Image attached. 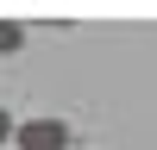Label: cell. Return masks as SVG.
I'll return each instance as SVG.
<instances>
[{"label":"cell","mask_w":157,"mask_h":150,"mask_svg":"<svg viewBox=\"0 0 157 150\" xmlns=\"http://www.w3.org/2000/svg\"><path fill=\"white\" fill-rule=\"evenodd\" d=\"M75 131L69 119H57V112H38V119H19V131H13V150H69Z\"/></svg>","instance_id":"obj_1"},{"label":"cell","mask_w":157,"mask_h":150,"mask_svg":"<svg viewBox=\"0 0 157 150\" xmlns=\"http://www.w3.org/2000/svg\"><path fill=\"white\" fill-rule=\"evenodd\" d=\"M25 38H32V25H25V19H0V56H19Z\"/></svg>","instance_id":"obj_2"},{"label":"cell","mask_w":157,"mask_h":150,"mask_svg":"<svg viewBox=\"0 0 157 150\" xmlns=\"http://www.w3.org/2000/svg\"><path fill=\"white\" fill-rule=\"evenodd\" d=\"M13 131H19V119H13L6 106H0V150H13Z\"/></svg>","instance_id":"obj_3"}]
</instances>
